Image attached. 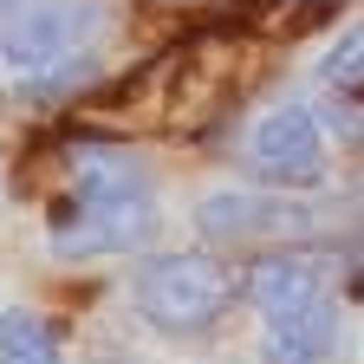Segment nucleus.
Instances as JSON below:
<instances>
[{
  "label": "nucleus",
  "instance_id": "obj_1",
  "mask_svg": "<svg viewBox=\"0 0 364 364\" xmlns=\"http://www.w3.org/2000/svg\"><path fill=\"white\" fill-rule=\"evenodd\" d=\"M235 293H241L235 267L215 260V254H150L144 267L130 273L136 312H144L156 332H169V338L215 332L221 312L235 306Z\"/></svg>",
  "mask_w": 364,
  "mask_h": 364
},
{
  "label": "nucleus",
  "instance_id": "obj_2",
  "mask_svg": "<svg viewBox=\"0 0 364 364\" xmlns=\"http://www.w3.org/2000/svg\"><path fill=\"white\" fill-rule=\"evenodd\" d=\"M156 228V189H130V196H59L46 208V241L59 260H105L144 247Z\"/></svg>",
  "mask_w": 364,
  "mask_h": 364
},
{
  "label": "nucleus",
  "instance_id": "obj_3",
  "mask_svg": "<svg viewBox=\"0 0 364 364\" xmlns=\"http://www.w3.org/2000/svg\"><path fill=\"white\" fill-rule=\"evenodd\" d=\"M105 20H111L105 0H20V7L0 20V59L14 72L72 59V53H85V46L105 33Z\"/></svg>",
  "mask_w": 364,
  "mask_h": 364
},
{
  "label": "nucleus",
  "instance_id": "obj_4",
  "mask_svg": "<svg viewBox=\"0 0 364 364\" xmlns=\"http://www.w3.org/2000/svg\"><path fill=\"white\" fill-rule=\"evenodd\" d=\"M326 124H318L306 105H280L254 117L247 130V169L267 182V189H318L326 182Z\"/></svg>",
  "mask_w": 364,
  "mask_h": 364
},
{
  "label": "nucleus",
  "instance_id": "obj_5",
  "mask_svg": "<svg viewBox=\"0 0 364 364\" xmlns=\"http://www.w3.org/2000/svg\"><path fill=\"white\" fill-rule=\"evenodd\" d=\"M318 215L312 202H273V196H254V189H215L196 202V228L228 247V241H280V235H306Z\"/></svg>",
  "mask_w": 364,
  "mask_h": 364
},
{
  "label": "nucleus",
  "instance_id": "obj_6",
  "mask_svg": "<svg viewBox=\"0 0 364 364\" xmlns=\"http://www.w3.org/2000/svg\"><path fill=\"white\" fill-rule=\"evenodd\" d=\"M338 326H345V312L338 299L318 287L280 312H267V326H260V364H326L338 351Z\"/></svg>",
  "mask_w": 364,
  "mask_h": 364
},
{
  "label": "nucleus",
  "instance_id": "obj_7",
  "mask_svg": "<svg viewBox=\"0 0 364 364\" xmlns=\"http://www.w3.org/2000/svg\"><path fill=\"white\" fill-rule=\"evenodd\" d=\"M72 189L78 196H130V189H156V182H150V163L124 144H78Z\"/></svg>",
  "mask_w": 364,
  "mask_h": 364
},
{
  "label": "nucleus",
  "instance_id": "obj_8",
  "mask_svg": "<svg viewBox=\"0 0 364 364\" xmlns=\"http://www.w3.org/2000/svg\"><path fill=\"white\" fill-rule=\"evenodd\" d=\"M318 287H326V280H318L312 254H267V260L247 267V280H241V293L260 306V318L293 306V299H306V293H318Z\"/></svg>",
  "mask_w": 364,
  "mask_h": 364
},
{
  "label": "nucleus",
  "instance_id": "obj_9",
  "mask_svg": "<svg viewBox=\"0 0 364 364\" xmlns=\"http://www.w3.org/2000/svg\"><path fill=\"white\" fill-rule=\"evenodd\" d=\"M98 78H105V65H98V59H91V53H72V59H53V65L20 72L14 98H20V105H33V111H53V105L85 98V91L98 85Z\"/></svg>",
  "mask_w": 364,
  "mask_h": 364
},
{
  "label": "nucleus",
  "instance_id": "obj_10",
  "mask_svg": "<svg viewBox=\"0 0 364 364\" xmlns=\"http://www.w3.org/2000/svg\"><path fill=\"white\" fill-rule=\"evenodd\" d=\"M0 364H59V332L33 306L0 312Z\"/></svg>",
  "mask_w": 364,
  "mask_h": 364
},
{
  "label": "nucleus",
  "instance_id": "obj_11",
  "mask_svg": "<svg viewBox=\"0 0 364 364\" xmlns=\"http://www.w3.org/2000/svg\"><path fill=\"white\" fill-rule=\"evenodd\" d=\"M312 72H318V85H326V91H364V20L345 26L326 53H318Z\"/></svg>",
  "mask_w": 364,
  "mask_h": 364
},
{
  "label": "nucleus",
  "instance_id": "obj_12",
  "mask_svg": "<svg viewBox=\"0 0 364 364\" xmlns=\"http://www.w3.org/2000/svg\"><path fill=\"white\" fill-rule=\"evenodd\" d=\"M7 14H14V0H0V20H7Z\"/></svg>",
  "mask_w": 364,
  "mask_h": 364
},
{
  "label": "nucleus",
  "instance_id": "obj_13",
  "mask_svg": "<svg viewBox=\"0 0 364 364\" xmlns=\"http://www.w3.org/2000/svg\"><path fill=\"white\" fill-rule=\"evenodd\" d=\"M98 364H130V358H98Z\"/></svg>",
  "mask_w": 364,
  "mask_h": 364
}]
</instances>
